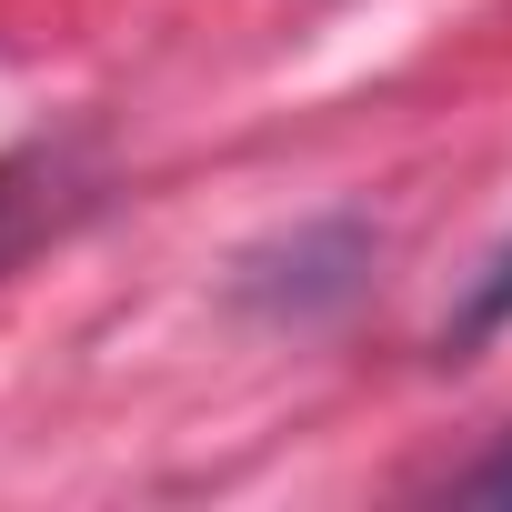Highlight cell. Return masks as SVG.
I'll return each instance as SVG.
<instances>
[{
	"mask_svg": "<svg viewBox=\"0 0 512 512\" xmlns=\"http://www.w3.org/2000/svg\"><path fill=\"white\" fill-rule=\"evenodd\" d=\"M21 171H0V241H11V211H21V191H11Z\"/></svg>",
	"mask_w": 512,
	"mask_h": 512,
	"instance_id": "3",
	"label": "cell"
},
{
	"mask_svg": "<svg viewBox=\"0 0 512 512\" xmlns=\"http://www.w3.org/2000/svg\"><path fill=\"white\" fill-rule=\"evenodd\" d=\"M512 322V241L492 251V272L472 282V302H462V322H452V342H482V332H502Z\"/></svg>",
	"mask_w": 512,
	"mask_h": 512,
	"instance_id": "1",
	"label": "cell"
},
{
	"mask_svg": "<svg viewBox=\"0 0 512 512\" xmlns=\"http://www.w3.org/2000/svg\"><path fill=\"white\" fill-rule=\"evenodd\" d=\"M452 502H472V512H512V432H502L482 462L452 472Z\"/></svg>",
	"mask_w": 512,
	"mask_h": 512,
	"instance_id": "2",
	"label": "cell"
}]
</instances>
